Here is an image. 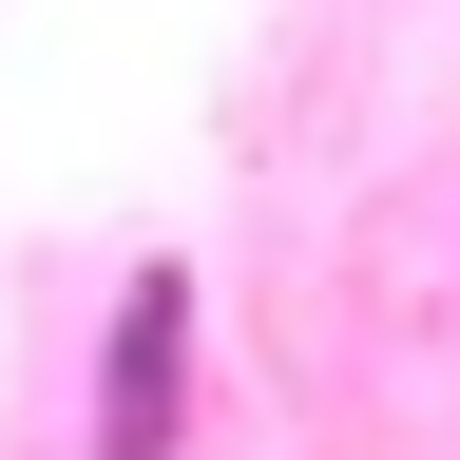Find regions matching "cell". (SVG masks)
Here are the masks:
<instances>
[{
    "label": "cell",
    "instance_id": "obj_1",
    "mask_svg": "<svg viewBox=\"0 0 460 460\" xmlns=\"http://www.w3.org/2000/svg\"><path fill=\"white\" fill-rule=\"evenodd\" d=\"M96 460H192V269H135L96 326Z\"/></svg>",
    "mask_w": 460,
    "mask_h": 460
}]
</instances>
